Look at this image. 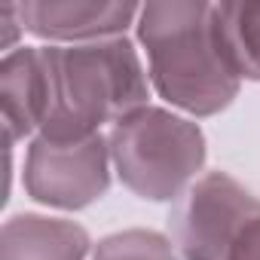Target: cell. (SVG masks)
Masks as SVG:
<instances>
[{"instance_id": "3957f363", "label": "cell", "mask_w": 260, "mask_h": 260, "mask_svg": "<svg viewBox=\"0 0 260 260\" xmlns=\"http://www.w3.org/2000/svg\"><path fill=\"white\" fill-rule=\"evenodd\" d=\"M113 153L125 184L150 199H169L202 162V135L184 119L141 110L119 119Z\"/></svg>"}, {"instance_id": "5b68a950", "label": "cell", "mask_w": 260, "mask_h": 260, "mask_svg": "<svg viewBox=\"0 0 260 260\" xmlns=\"http://www.w3.org/2000/svg\"><path fill=\"white\" fill-rule=\"evenodd\" d=\"M28 187L43 202L86 205L107 187L101 141L89 138L77 144H58L40 138L31 153Z\"/></svg>"}, {"instance_id": "7a4b0ae2", "label": "cell", "mask_w": 260, "mask_h": 260, "mask_svg": "<svg viewBox=\"0 0 260 260\" xmlns=\"http://www.w3.org/2000/svg\"><path fill=\"white\" fill-rule=\"evenodd\" d=\"M141 40L153 83L169 101L193 113H214L236 95L239 74L223 55L211 4H147Z\"/></svg>"}, {"instance_id": "52a82bcc", "label": "cell", "mask_w": 260, "mask_h": 260, "mask_svg": "<svg viewBox=\"0 0 260 260\" xmlns=\"http://www.w3.org/2000/svg\"><path fill=\"white\" fill-rule=\"evenodd\" d=\"M4 113L10 138L31 132L43 119V64L40 49H22L4 61Z\"/></svg>"}, {"instance_id": "9c48e42d", "label": "cell", "mask_w": 260, "mask_h": 260, "mask_svg": "<svg viewBox=\"0 0 260 260\" xmlns=\"http://www.w3.org/2000/svg\"><path fill=\"white\" fill-rule=\"evenodd\" d=\"M226 260H260V214L239 233Z\"/></svg>"}, {"instance_id": "ba28073f", "label": "cell", "mask_w": 260, "mask_h": 260, "mask_svg": "<svg viewBox=\"0 0 260 260\" xmlns=\"http://www.w3.org/2000/svg\"><path fill=\"white\" fill-rule=\"evenodd\" d=\"M214 25L233 71L260 80V4H217Z\"/></svg>"}, {"instance_id": "277c9868", "label": "cell", "mask_w": 260, "mask_h": 260, "mask_svg": "<svg viewBox=\"0 0 260 260\" xmlns=\"http://www.w3.org/2000/svg\"><path fill=\"white\" fill-rule=\"evenodd\" d=\"M260 202L226 175H208L178 208L175 233L187 260H226Z\"/></svg>"}, {"instance_id": "6da1fadb", "label": "cell", "mask_w": 260, "mask_h": 260, "mask_svg": "<svg viewBox=\"0 0 260 260\" xmlns=\"http://www.w3.org/2000/svg\"><path fill=\"white\" fill-rule=\"evenodd\" d=\"M43 64V138L77 144L113 116H128L147 86L135 49L125 40L77 49H40Z\"/></svg>"}, {"instance_id": "8992f818", "label": "cell", "mask_w": 260, "mask_h": 260, "mask_svg": "<svg viewBox=\"0 0 260 260\" xmlns=\"http://www.w3.org/2000/svg\"><path fill=\"white\" fill-rule=\"evenodd\" d=\"M132 4H22L19 19L40 37H101L132 22Z\"/></svg>"}]
</instances>
